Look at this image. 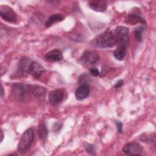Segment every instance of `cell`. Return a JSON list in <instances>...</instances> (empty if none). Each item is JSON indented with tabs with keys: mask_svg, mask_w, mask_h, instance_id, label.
Listing matches in <instances>:
<instances>
[{
	"mask_svg": "<svg viewBox=\"0 0 156 156\" xmlns=\"http://www.w3.org/2000/svg\"><path fill=\"white\" fill-rule=\"evenodd\" d=\"M30 90L31 93L37 98L44 97L46 94V89L40 85H32L30 86Z\"/></svg>",
	"mask_w": 156,
	"mask_h": 156,
	"instance_id": "15",
	"label": "cell"
},
{
	"mask_svg": "<svg viewBox=\"0 0 156 156\" xmlns=\"http://www.w3.org/2000/svg\"><path fill=\"white\" fill-rule=\"evenodd\" d=\"M44 57L46 60L49 62H58L63 59L62 53L58 49H54L48 52L46 54Z\"/></svg>",
	"mask_w": 156,
	"mask_h": 156,
	"instance_id": "13",
	"label": "cell"
},
{
	"mask_svg": "<svg viewBox=\"0 0 156 156\" xmlns=\"http://www.w3.org/2000/svg\"><path fill=\"white\" fill-rule=\"evenodd\" d=\"M63 16L60 13H55L51 15L45 23L46 27H49L57 22H60L63 20Z\"/></svg>",
	"mask_w": 156,
	"mask_h": 156,
	"instance_id": "16",
	"label": "cell"
},
{
	"mask_svg": "<svg viewBox=\"0 0 156 156\" xmlns=\"http://www.w3.org/2000/svg\"><path fill=\"white\" fill-rule=\"evenodd\" d=\"M126 22L130 24H136L137 23H141L146 24V21L141 16V12L137 10L128 13L126 18Z\"/></svg>",
	"mask_w": 156,
	"mask_h": 156,
	"instance_id": "9",
	"label": "cell"
},
{
	"mask_svg": "<svg viewBox=\"0 0 156 156\" xmlns=\"http://www.w3.org/2000/svg\"><path fill=\"white\" fill-rule=\"evenodd\" d=\"M34 139V133L32 129L29 128L25 130L21 135L18 144V151L24 154L26 153L32 146Z\"/></svg>",
	"mask_w": 156,
	"mask_h": 156,
	"instance_id": "2",
	"label": "cell"
},
{
	"mask_svg": "<svg viewBox=\"0 0 156 156\" xmlns=\"http://www.w3.org/2000/svg\"><path fill=\"white\" fill-rule=\"evenodd\" d=\"M90 73L91 75H92L93 76H94V77H96L100 74L99 71L96 67L91 68L90 69Z\"/></svg>",
	"mask_w": 156,
	"mask_h": 156,
	"instance_id": "21",
	"label": "cell"
},
{
	"mask_svg": "<svg viewBox=\"0 0 156 156\" xmlns=\"http://www.w3.org/2000/svg\"><path fill=\"white\" fill-rule=\"evenodd\" d=\"M116 43L118 45L127 47L129 40V29L124 26H118L115 31L114 34Z\"/></svg>",
	"mask_w": 156,
	"mask_h": 156,
	"instance_id": "3",
	"label": "cell"
},
{
	"mask_svg": "<svg viewBox=\"0 0 156 156\" xmlns=\"http://www.w3.org/2000/svg\"><path fill=\"white\" fill-rule=\"evenodd\" d=\"M123 82H124L123 80H118V81L115 84L114 87H115V88H118L121 87L123 85Z\"/></svg>",
	"mask_w": 156,
	"mask_h": 156,
	"instance_id": "23",
	"label": "cell"
},
{
	"mask_svg": "<svg viewBox=\"0 0 156 156\" xmlns=\"http://www.w3.org/2000/svg\"><path fill=\"white\" fill-rule=\"evenodd\" d=\"M65 90L62 88L56 89L51 91L48 96L49 103L52 105H56L61 103L65 98Z\"/></svg>",
	"mask_w": 156,
	"mask_h": 156,
	"instance_id": "8",
	"label": "cell"
},
{
	"mask_svg": "<svg viewBox=\"0 0 156 156\" xmlns=\"http://www.w3.org/2000/svg\"><path fill=\"white\" fill-rule=\"evenodd\" d=\"M84 146H85V149L87 153H88L89 154H91V155H93L94 154V152L96 151V148L94 145L88 143H85Z\"/></svg>",
	"mask_w": 156,
	"mask_h": 156,
	"instance_id": "20",
	"label": "cell"
},
{
	"mask_svg": "<svg viewBox=\"0 0 156 156\" xmlns=\"http://www.w3.org/2000/svg\"><path fill=\"white\" fill-rule=\"evenodd\" d=\"M13 88L15 90V93L19 98H24V96H25L26 94L29 93V91L30 92V86L26 85L15 84L14 85V87Z\"/></svg>",
	"mask_w": 156,
	"mask_h": 156,
	"instance_id": "14",
	"label": "cell"
},
{
	"mask_svg": "<svg viewBox=\"0 0 156 156\" xmlns=\"http://www.w3.org/2000/svg\"><path fill=\"white\" fill-rule=\"evenodd\" d=\"M44 72V67L38 62L33 61L31 68H30V74L34 78L39 79Z\"/></svg>",
	"mask_w": 156,
	"mask_h": 156,
	"instance_id": "11",
	"label": "cell"
},
{
	"mask_svg": "<svg viewBox=\"0 0 156 156\" xmlns=\"http://www.w3.org/2000/svg\"><path fill=\"white\" fill-rule=\"evenodd\" d=\"M90 87L87 83L80 85L75 91V96L77 100L81 101L85 99L89 94Z\"/></svg>",
	"mask_w": 156,
	"mask_h": 156,
	"instance_id": "10",
	"label": "cell"
},
{
	"mask_svg": "<svg viewBox=\"0 0 156 156\" xmlns=\"http://www.w3.org/2000/svg\"><path fill=\"white\" fill-rule=\"evenodd\" d=\"M1 17L9 23H15L16 21V14L9 6L2 5L0 6Z\"/></svg>",
	"mask_w": 156,
	"mask_h": 156,
	"instance_id": "4",
	"label": "cell"
},
{
	"mask_svg": "<svg viewBox=\"0 0 156 156\" xmlns=\"http://www.w3.org/2000/svg\"><path fill=\"white\" fill-rule=\"evenodd\" d=\"M99 58V54L97 51L87 50L81 57V62L85 65H92L98 61Z\"/></svg>",
	"mask_w": 156,
	"mask_h": 156,
	"instance_id": "5",
	"label": "cell"
},
{
	"mask_svg": "<svg viewBox=\"0 0 156 156\" xmlns=\"http://www.w3.org/2000/svg\"><path fill=\"white\" fill-rule=\"evenodd\" d=\"M4 88L2 86V85H1V96L2 97L3 95H4Z\"/></svg>",
	"mask_w": 156,
	"mask_h": 156,
	"instance_id": "24",
	"label": "cell"
},
{
	"mask_svg": "<svg viewBox=\"0 0 156 156\" xmlns=\"http://www.w3.org/2000/svg\"><path fill=\"white\" fill-rule=\"evenodd\" d=\"M115 124L116 126V128H117L118 132L120 133H122V124L119 121H116Z\"/></svg>",
	"mask_w": 156,
	"mask_h": 156,
	"instance_id": "22",
	"label": "cell"
},
{
	"mask_svg": "<svg viewBox=\"0 0 156 156\" xmlns=\"http://www.w3.org/2000/svg\"><path fill=\"white\" fill-rule=\"evenodd\" d=\"M3 137H4V135H3V133H2V132H1V141H2V140H3Z\"/></svg>",
	"mask_w": 156,
	"mask_h": 156,
	"instance_id": "25",
	"label": "cell"
},
{
	"mask_svg": "<svg viewBox=\"0 0 156 156\" xmlns=\"http://www.w3.org/2000/svg\"><path fill=\"white\" fill-rule=\"evenodd\" d=\"M116 44L114 34L110 31H105L96 37L93 40V44L101 48H112Z\"/></svg>",
	"mask_w": 156,
	"mask_h": 156,
	"instance_id": "1",
	"label": "cell"
},
{
	"mask_svg": "<svg viewBox=\"0 0 156 156\" xmlns=\"http://www.w3.org/2000/svg\"><path fill=\"white\" fill-rule=\"evenodd\" d=\"M33 60L29 57H22L18 63V73L21 76H26L30 74V68L32 64Z\"/></svg>",
	"mask_w": 156,
	"mask_h": 156,
	"instance_id": "6",
	"label": "cell"
},
{
	"mask_svg": "<svg viewBox=\"0 0 156 156\" xmlns=\"http://www.w3.org/2000/svg\"><path fill=\"white\" fill-rule=\"evenodd\" d=\"M90 7L94 11L104 12L107 9V3L103 0H91L89 1Z\"/></svg>",
	"mask_w": 156,
	"mask_h": 156,
	"instance_id": "12",
	"label": "cell"
},
{
	"mask_svg": "<svg viewBox=\"0 0 156 156\" xmlns=\"http://www.w3.org/2000/svg\"><path fill=\"white\" fill-rule=\"evenodd\" d=\"M143 31H144V28L141 26H137L136 28H135V29L133 30L135 38L138 42L142 41Z\"/></svg>",
	"mask_w": 156,
	"mask_h": 156,
	"instance_id": "19",
	"label": "cell"
},
{
	"mask_svg": "<svg viewBox=\"0 0 156 156\" xmlns=\"http://www.w3.org/2000/svg\"><path fill=\"white\" fill-rule=\"evenodd\" d=\"M122 151L129 155H140L143 152V147L136 142H130L124 146Z\"/></svg>",
	"mask_w": 156,
	"mask_h": 156,
	"instance_id": "7",
	"label": "cell"
},
{
	"mask_svg": "<svg viewBox=\"0 0 156 156\" xmlns=\"http://www.w3.org/2000/svg\"><path fill=\"white\" fill-rule=\"evenodd\" d=\"M38 136L41 140H44L48 136V130L44 122H41L38 128Z\"/></svg>",
	"mask_w": 156,
	"mask_h": 156,
	"instance_id": "18",
	"label": "cell"
},
{
	"mask_svg": "<svg viewBox=\"0 0 156 156\" xmlns=\"http://www.w3.org/2000/svg\"><path fill=\"white\" fill-rule=\"evenodd\" d=\"M126 48L127 47L126 46L118 45L117 49L114 52L115 57L118 60H122L124 58L126 54Z\"/></svg>",
	"mask_w": 156,
	"mask_h": 156,
	"instance_id": "17",
	"label": "cell"
}]
</instances>
